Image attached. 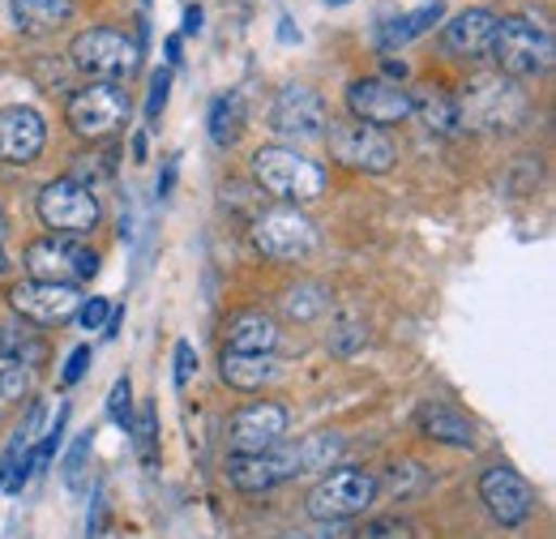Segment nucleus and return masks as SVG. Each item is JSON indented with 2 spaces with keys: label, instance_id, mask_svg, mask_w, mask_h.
<instances>
[{
  "label": "nucleus",
  "instance_id": "20",
  "mask_svg": "<svg viewBox=\"0 0 556 539\" xmlns=\"http://www.w3.org/2000/svg\"><path fill=\"white\" fill-rule=\"evenodd\" d=\"M416 428L437 446H454V450H471L476 446V424L450 403H419Z\"/></svg>",
  "mask_w": 556,
  "mask_h": 539
},
{
  "label": "nucleus",
  "instance_id": "39",
  "mask_svg": "<svg viewBox=\"0 0 556 539\" xmlns=\"http://www.w3.org/2000/svg\"><path fill=\"white\" fill-rule=\"evenodd\" d=\"M172 185H176V159H167V163H163V180H159V198H167V193H172Z\"/></svg>",
  "mask_w": 556,
  "mask_h": 539
},
{
  "label": "nucleus",
  "instance_id": "36",
  "mask_svg": "<svg viewBox=\"0 0 556 539\" xmlns=\"http://www.w3.org/2000/svg\"><path fill=\"white\" fill-rule=\"evenodd\" d=\"M108 313H112V300H108V296H90V300H81L77 322H81L86 330H99V326L108 322Z\"/></svg>",
  "mask_w": 556,
  "mask_h": 539
},
{
  "label": "nucleus",
  "instance_id": "43",
  "mask_svg": "<svg viewBox=\"0 0 556 539\" xmlns=\"http://www.w3.org/2000/svg\"><path fill=\"white\" fill-rule=\"evenodd\" d=\"M330 4H348V0H330Z\"/></svg>",
  "mask_w": 556,
  "mask_h": 539
},
{
  "label": "nucleus",
  "instance_id": "12",
  "mask_svg": "<svg viewBox=\"0 0 556 539\" xmlns=\"http://www.w3.org/2000/svg\"><path fill=\"white\" fill-rule=\"evenodd\" d=\"M291 475H304L300 446H275L266 454H231L227 459V484L240 492H266Z\"/></svg>",
  "mask_w": 556,
  "mask_h": 539
},
{
  "label": "nucleus",
  "instance_id": "23",
  "mask_svg": "<svg viewBox=\"0 0 556 539\" xmlns=\"http://www.w3.org/2000/svg\"><path fill=\"white\" fill-rule=\"evenodd\" d=\"M412 112H419V121L428 125V134H458V108H454V99L445 95V90H419L412 95Z\"/></svg>",
  "mask_w": 556,
  "mask_h": 539
},
{
  "label": "nucleus",
  "instance_id": "33",
  "mask_svg": "<svg viewBox=\"0 0 556 539\" xmlns=\"http://www.w3.org/2000/svg\"><path fill=\"white\" fill-rule=\"evenodd\" d=\"M108 419L121 424V428L134 424V386H129V377H116V386L108 394Z\"/></svg>",
  "mask_w": 556,
  "mask_h": 539
},
{
  "label": "nucleus",
  "instance_id": "13",
  "mask_svg": "<svg viewBox=\"0 0 556 539\" xmlns=\"http://www.w3.org/2000/svg\"><path fill=\"white\" fill-rule=\"evenodd\" d=\"M287 437V406L278 403H249L240 406L227 424V446L231 454H266Z\"/></svg>",
  "mask_w": 556,
  "mask_h": 539
},
{
  "label": "nucleus",
  "instance_id": "41",
  "mask_svg": "<svg viewBox=\"0 0 556 539\" xmlns=\"http://www.w3.org/2000/svg\"><path fill=\"white\" fill-rule=\"evenodd\" d=\"M163 57H167V61H172V65H176V61H180V39H176V35H172V39H167V43H163Z\"/></svg>",
  "mask_w": 556,
  "mask_h": 539
},
{
  "label": "nucleus",
  "instance_id": "31",
  "mask_svg": "<svg viewBox=\"0 0 556 539\" xmlns=\"http://www.w3.org/2000/svg\"><path fill=\"white\" fill-rule=\"evenodd\" d=\"M0 360H22V364L35 368V360H39V342L26 335V330L9 326V330H0Z\"/></svg>",
  "mask_w": 556,
  "mask_h": 539
},
{
  "label": "nucleus",
  "instance_id": "16",
  "mask_svg": "<svg viewBox=\"0 0 556 539\" xmlns=\"http://www.w3.org/2000/svg\"><path fill=\"white\" fill-rule=\"evenodd\" d=\"M9 304L17 309V317L35 322V326H56V322H70L81 309V291L65 287V283H17L9 291Z\"/></svg>",
  "mask_w": 556,
  "mask_h": 539
},
{
  "label": "nucleus",
  "instance_id": "42",
  "mask_svg": "<svg viewBox=\"0 0 556 539\" xmlns=\"http://www.w3.org/2000/svg\"><path fill=\"white\" fill-rule=\"evenodd\" d=\"M0 274H4V249H0Z\"/></svg>",
  "mask_w": 556,
  "mask_h": 539
},
{
  "label": "nucleus",
  "instance_id": "4",
  "mask_svg": "<svg viewBox=\"0 0 556 539\" xmlns=\"http://www.w3.org/2000/svg\"><path fill=\"white\" fill-rule=\"evenodd\" d=\"M70 61L73 68L90 73L94 82H125L141 68V48L138 39H129L116 26H90L73 39Z\"/></svg>",
  "mask_w": 556,
  "mask_h": 539
},
{
  "label": "nucleus",
  "instance_id": "25",
  "mask_svg": "<svg viewBox=\"0 0 556 539\" xmlns=\"http://www.w3.org/2000/svg\"><path fill=\"white\" fill-rule=\"evenodd\" d=\"M210 141L214 146H231L240 129H244V103H240V95H218L214 103H210Z\"/></svg>",
  "mask_w": 556,
  "mask_h": 539
},
{
  "label": "nucleus",
  "instance_id": "2",
  "mask_svg": "<svg viewBox=\"0 0 556 539\" xmlns=\"http://www.w3.org/2000/svg\"><path fill=\"white\" fill-rule=\"evenodd\" d=\"M488 52H492V61L505 77H540L553 65V30L531 13L501 17L496 39H492Z\"/></svg>",
  "mask_w": 556,
  "mask_h": 539
},
{
  "label": "nucleus",
  "instance_id": "27",
  "mask_svg": "<svg viewBox=\"0 0 556 539\" xmlns=\"http://www.w3.org/2000/svg\"><path fill=\"white\" fill-rule=\"evenodd\" d=\"M343 454V437L339 433H313L300 441V467L304 472H330V463Z\"/></svg>",
  "mask_w": 556,
  "mask_h": 539
},
{
  "label": "nucleus",
  "instance_id": "17",
  "mask_svg": "<svg viewBox=\"0 0 556 539\" xmlns=\"http://www.w3.org/2000/svg\"><path fill=\"white\" fill-rule=\"evenodd\" d=\"M43 141H48V125L35 108H22V103H9L0 108V159L13 163V167H26L43 154Z\"/></svg>",
  "mask_w": 556,
  "mask_h": 539
},
{
  "label": "nucleus",
  "instance_id": "14",
  "mask_svg": "<svg viewBox=\"0 0 556 539\" xmlns=\"http://www.w3.org/2000/svg\"><path fill=\"white\" fill-rule=\"evenodd\" d=\"M270 125L282 137L317 141V137H326V125H330L326 99L317 90H308V86H282L275 99V112H270Z\"/></svg>",
  "mask_w": 556,
  "mask_h": 539
},
{
  "label": "nucleus",
  "instance_id": "34",
  "mask_svg": "<svg viewBox=\"0 0 556 539\" xmlns=\"http://www.w3.org/2000/svg\"><path fill=\"white\" fill-rule=\"evenodd\" d=\"M90 446H94V433H81L73 441L70 459H65V484L70 488H81V475H86V459H90Z\"/></svg>",
  "mask_w": 556,
  "mask_h": 539
},
{
  "label": "nucleus",
  "instance_id": "19",
  "mask_svg": "<svg viewBox=\"0 0 556 539\" xmlns=\"http://www.w3.org/2000/svg\"><path fill=\"white\" fill-rule=\"evenodd\" d=\"M496 26H501V17L492 9H463V13H454L445 22L441 43L454 57H484L492 48V39H496Z\"/></svg>",
  "mask_w": 556,
  "mask_h": 539
},
{
  "label": "nucleus",
  "instance_id": "30",
  "mask_svg": "<svg viewBox=\"0 0 556 539\" xmlns=\"http://www.w3.org/2000/svg\"><path fill=\"white\" fill-rule=\"evenodd\" d=\"M355 539H419V531L407 523V518H399V514H381V518H368Z\"/></svg>",
  "mask_w": 556,
  "mask_h": 539
},
{
  "label": "nucleus",
  "instance_id": "24",
  "mask_svg": "<svg viewBox=\"0 0 556 539\" xmlns=\"http://www.w3.org/2000/svg\"><path fill=\"white\" fill-rule=\"evenodd\" d=\"M441 13H445V4H441V0H432V4H424V9H416V13L394 17V22L381 30V48H403V43L419 39L428 26H437V22H441Z\"/></svg>",
  "mask_w": 556,
  "mask_h": 539
},
{
  "label": "nucleus",
  "instance_id": "37",
  "mask_svg": "<svg viewBox=\"0 0 556 539\" xmlns=\"http://www.w3.org/2000/svg\"><path fill=\"white\" fill-rule=\"evenodd\" d=\"M193 373H198V351L189 342H176V386H189Z\"/></svg>",
  "mask_w": 556,
  "mask_h": 539
},
{
  "label": "nucleus",
  "instance_id": "40",
  "mask_svg": "<svg viewBox=\"0 0 556 539\" xmlns=\"http://www.w3.org/2000/svg\"><path fill=\"white\" fill-rule=\"evenodd\" d=\"M198 30H202V9L189 4V9H185V35H198Z\"/></svg>",
  "mask_w": 556,
  "mask_h": 539
},
{
  "label": "nucleus",
  "instance_id": "22",
  "mask_svg": "<svg viewBox=\"0 0 556 539\" xmlns=\"http://www.w3.org/2000/svg\"><path fill=\"white\" fill-rule=\"evenodd\" d=\"M9 13L22 35H43L56 30L73 17V0H9Z\"/></svg>",
  "mask_w": 556,
  "mask_h": 539
},
{
  "label": "nucleus",
  "instance_id": "35",
  "mask_svg": "<svg viewBox=\"0 0 556 539\" xmlns=\"http://www.w3.org/2000/svg\"><path fill=\"white\" fill-rule=\"evenodd\" d=\"M167 90H172V68H159L150 77V99H146V121H159L167 108Z\"/></svg>",
  "mask_w": 556,
  "mask_h": 539
},
{
  "label": "nucleus",
  "instance_id": "6",
  "mask_svg": "<svg viewBox=\"0 0 556 539\" xmlns=\"http://www.w3.org/2000/svg\"><path fill=\"white\" fill-rule=\"evenodd\" d=\"M35 210H39V223L52 236H86L103 218V205L94 198V189L81 185V180H73V176H61V180L43 185Z\"/></svg>",
  "mask_w": 556,
  "mask_h": 539
},
{
  "label": "nucleus",
  "instance_id": "44",
  "mask_svg": "<svg viewBox=\"0 0 556 539\" xmlns=\"http://www.w3.org/2000/svg\"><path fill=\"white\" fill-rule=\"evenodd\" d=\"M0 231H4V214H0Z\"/></svg>",
  "mask_w": 556,
  "mask_h": 539
},
{
  "label": "nucleus",
  "instance_id": "18",
  "mask_svg": "<svg viewBox=\"0 0 556 539\" xmlns=\"http://www.w3.org/2000/svg\"><path fill=\"white\" fill-rule=\"evenodd\" d=\"M278 326L270 313L262 309H240L223 322V351H240V355H275Z\"/></svg>",
  "mask_w": 556,
  "mask_h": 539
},
{
  "label": "nucleus",
  "instance_id": "5",
  "mask_svg": "<svg viewBox=\"0 0 556 539\" xmlns=\"http://www.w3.org/2000/svg\"><path fill=\"white\" fill-rule=\"evenodd\" d=\"M454 108H458V125L471 129H514L527 112L522 90L501 73L471 77V86L463 90V99H454Z\"/></svg>",
  "mask_w": 556,
  "mask_h": 539
},
{
  "label": "nucleus",
  "instance_id": "15",
  "mask_svg": "<svg viewBox=\"0 0 556 539\" xmlns=\"http://www.w3.org/2000/svg\"><path fill=\"white\" fill-rule=\"evenodd\" d=\"M480 497L501 527H522L535 514V488L514 467H488L480 475Z\"/></svg>",
  "mask_w": 556,
  "mask_h": 539
},
{
  "label": "nucleus",
  "instance_id": "21",
  "mask_svg": "<svg viewBox=\"0 0 556 539\" xmlns=\"http://www.w3.org/2000/svg\"><path fill=\"white\" fill-rule=\"evenodd\" d=\"M218 377L231 390H262L278 377L275 355H240V351H223L218 355Z\"/></svg>",
  "mask_w": 556,
  "mask_h": 539
},
{
  "label": "nucleus",
  "instance_id": "29",
  "mask_svg": "<svg viewBox=\"0 0 556 539\" xmlns=\"http://www.w3.org/2000/svg\"><path fill=\"white\" fill-rule=\"evenodd\" d=\"M30 390H35V368L22 360H0V399L22 403Z\"/></svg>",
  "mask_w": 556,
  "mask_h": 539
},
{
  "label": "nucleus",
  "instance_id": "7",
  "mask_svg": "<svg viewBox=\"0 0 556 539\" xmlns=\"http://www.w3.org/2000/svg\"><path fill=\"white\" fill-rule=\"evenodd\" d=\"M26 270L35 283H65L77 287L99 274V253L77 236H43L26 249Z\"/></svg>",
  "mask_w": 556,
  "mask_h": 539
},
{
  "label": "nucleus",
  "instance_id": "1",
  "mask_svg": "<svg viewBox=\"0 0 556 539\" xmlns=\"http://www.w3.org/2000/svg\"><path fill=\"white\" fill-rule=\"evenodd\" d=\"M253 176L266 193H275L278 202L304 205L317 202L326 193V172L321 163H313L308 154H300L295 146H262L253 154Z\"/></svg>",
  "mask_w": 556,
  "mask_h": 539
},
{
  "label": "nucleus",
  "instance_id": "32",
  "mask_svg": "<svg viewBox=\"0 0 556 539\" xmlns=\"http://www.w3.org/2000/svg\"><path fill=\"white\" fill-rule=\"evenodd\" d=\"M364 342H368L364 322H355V317H339V326H334V335H330V351H339V355H355Z\"/></svg>",
  "mask_w": 556,
  "mask_h": 539
},
{
  "label": "nucleus",
  "instance_id": "38",
  "mask_svg": "<svg viewBox=\"0 0 556 539\" xmlns=\"http://www.w3.org/2000/svg\"><path fill=\"white\" fill-rule=\"evenodd\" d=\"M86 364H90V347H73L70 364H65V373H61V381H65V386H77V381H81V373H86Z\"/></svg>",
  "mask_w": 556,
  "mask_h": 539
},
{
  "label": "nucleus",
  "instance_id": "11",
  "mask_svg": "<svg viewBox=\"0 0 556 539\" xmlns=\"http://www.w3.org/2000/svg\"><path fill=\"white\" fill-rule=\"evenodd\" d=\"M348 108L359 125L386 129L412 116V95L390 77H359L348 86Z\"/></svg>",
  "mask_w": 556,
  "mask_h": 539
},
{
  "label": "nucleus",
  "instance_id": "3",
  "mask_svg": "<svg viewBox=\"0 0 556 539\" xmlns=\"http://www.w3.org/2000/svg\"><path fill=\"white\" fill-rule=\"evenodd\" d=\"M134 116V99L125 90V82H90L81 90H73L65 103V121L77 137L99 141V137L121 134Z\"/></svg>",
  "mask_w": 556,
  "mask_h": 539
},
{
  "label": "nucleus",
  "instance_id": "9",
  "mask_svg": "<svg viewBox=\"0 0 556 539\" xmlns=\"http://www.w3.org/2000/svg\"><path fill=\"white\" fill-rule=\"evenodd\" d=\"M377 479L359 467H343V472H330L313 492H308V514L321 518V523H343L364 514L372 501H377Z\"/></svg>",
  "mask_w": 556,
  "mask_h": 539
},
{
  "label": "nucleus",
  "instance_id": "10",
  "mask_svg": "<svg viewBox=\"0 0 556 539\" xmlns=\"http://www.w3.org/2000/svg\"><path fill=\"white\" fill-rule=\"evenodd\" d=\"M330 134V154L334 163H343L351 172H368V176H386L394 163H399V150L394 141L372 129V125H359V121H343V125H326Z\"/></svg>",
  "mask_w": 556,
  "mask_h": 539
},
{
  "label": "nucleus",
  "instance_id": "26",
  "mask_svg": "<svg viewBox=\"0 0 556 539\" xmlns=\"http://www.w3.org/2000/svg\"><path fill=\"white\" fill-rule=\"evenodd\" d=\"M129 433H134V450H138L141 467H154L159 463V406L141 403V411L129 424Z\"/></svg>",
  "mask_w": 556,
  "mask_h": 539
},
{
  "label": "nucleus",
  "instance_id": "8",
  "mask_svg": "<svg viewBox=\"0 0 556 539\" xmlns=\"http://www.w3.org/2000/svg\"><path fill=\"white\" fill-rule=\"evenodd\" d=\"M253 245L275 262H300L317 249V227L300 205H270L253 223Z\"/></svg>",
  "mask_w": 556,
  "mask_h": 539
},
{
  "label": "nucleus",
  "instance_id": "28",
  "mask_svg": "<svg viewBox=\"0 0 556 539\" xmlns=\"http://www.w3.org/2000/svg\"><path fill=\"white\" fill-rule=\"evenodd\" d=\"M326 287L321 283H300V287H291L287 296H282V309H287V317H295V322H313V317H321L326 313Z\"/></svg>",
  "mask_w": 556,
  "mask_h": 539
}]
</instances>
